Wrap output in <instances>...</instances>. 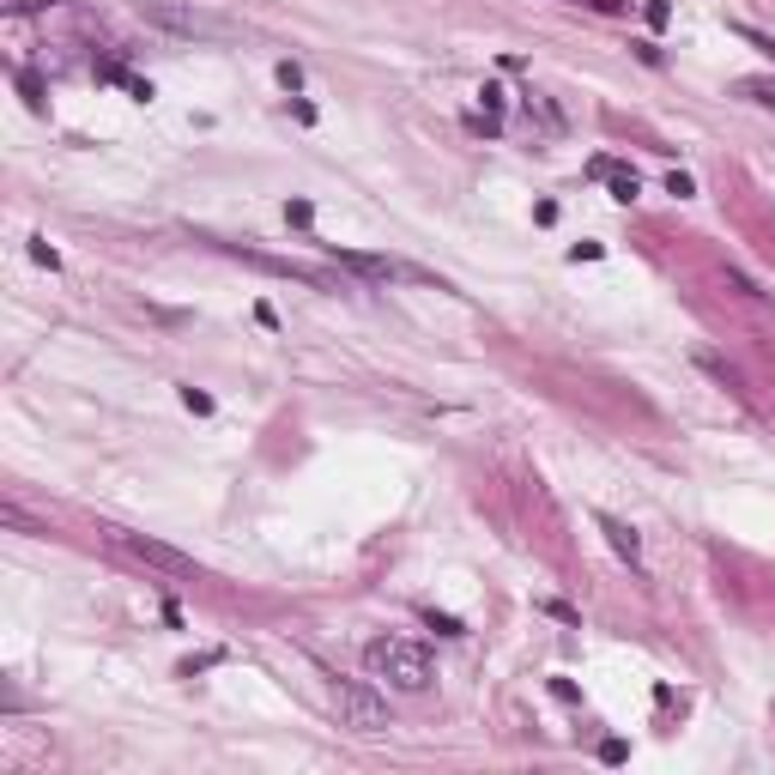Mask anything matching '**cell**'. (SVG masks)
<instances>
[{"mask_svg": "<svg viewBox=\"0 0 775 775\" xmlns=\"http://www.w3.org/2000/svg\"><path fill=\"white\" fill-rule=\"evenodd\" d=\"M588 7H600V13H624L630 0H588Z\"/></svg>", "mask_w": 775, "mask_h": 775, "instance_id": "11", "label": "cell"}, {"mask_svg": "<svg viewBox=\"0 0 775 775\" xmlns=\"http://www.w3.org/2000/svg\"><path fill=\"white\" fill-rule=\"evenodd\" d=\"M600 533L612 540V552H618V557H630V564H636V552H642V545H636V533H630L624 521H618V516H600Z\"/></svg>", "mask_w": 775, "mask_h": 775, "instance_id": "8", "label": "cell"}, {"mask_svg": "<svg viewBox=\"0 0 775 775\" xmlns=\"http://www.w3.org/2000/svg\"><path fill=\"white\" fill-rule=\"evenodd\" d=\"M733 98H745V103H757V110H770V115H775V79H763V74L733 79Z\"/></svg>", "mask_w": 775, "mask_h": 775, "instance_id": "6", "label": "cell"}, {"mask_svg": "<svg viewBox=\"0 0 775 775\" xmlns=\"http://www.w3.org/2000/svg\"><path fill=\"white\" fill-rule=\"evenodd\" d=\"M340 267L364 273V279H400L407 267H395V261H381V255H340Z\"/></svg>", "mask_w": 775, "mask_h": 775, "instance_id": "7", "label": "cell"}, {"mask_svg": "<svg viewBox=\"0 0 775 775\" xmlns=\"http://www.w3.org/2000/svg\"><path fill=\"white\" fill-rule=\"evenodd\" d=\"M649 19H654V25H666V19H673V7H666V0H649Z\"/></svg>", "mask_w": 775, "mask_h": 775, "instance_id": "10", "label": "cell"}, {"mask_svg": "<svg viewBox=\"0 0 775 775\" xmlns=\"http://www.w3.org/2000/svg\"><path fill=\"white\" fill-rule=\"evenodd\" d=\"M424 624H431L436 636H467V630H461V618H449V612H424Z\"/></svg>", "mask_w": 775, "mask_h": 775, "instance_id": "9", "label": "cell"}, {"mask_svg": "<svg viewBox=\"0 0 775 775\" xmlns=\"http://www.w3.org/2000/svg\"><path fill=\"white\" fill-rule=\"evenodd\" d=\"M588 176H600V182L612 188V200H636V195H642L636 170H624V164H612V158H594V164H588Z\"/></svg>", "mask_w": 775, "mask_h": 775, "instance_id": "4", "label": "cell"}, {"mask_svg": "<svg viewBox=\"0 0 775 775\" xmlns=\"http://www.w3.org/2000/svg\"><path fill=\"white\" fill-rule=\"evenodd\" d=\"M364 666H369V678H381L388 690H431V678H436V661H431V649L424 642H412V636H376L364 649Z\"/></svg>", "mask_w": 775, "mask_h": 775, "instance_id": "1", "label": "cell"}, {"mask_svg": "<svg viewBox=\"0 0 775 775\" xmlns=\"http://www.w3.org/2000/svg\"><path fill=\"white\" fill-rule=\"evenodd\" d=\"M333 709H340V727H352V733H381L388 727V697L357 685V678L333 685Z\"/></svg>", "mask_w": 775, "mask_h": 775, "instance_id": "3", "label": "cell"}, {"mask_svg": "<svg viewBox=\"0 0 775 775\" xmlns=\"http://www.w3.org/2000/svg\"><path fill=\"white\" fill-rule=\"evenodd\" d=\"M103 540L115 545V552H128L134 564H146V569H158V576H176V582H195L200 576V564L188 552H176V545H164V540H152V533H134V528H103Z\"/></svg>", "mask_w": 775, "mask_h": 775, "instance_id": "2", "label": "cell"}, {"mask_svg": "<svg viewBox=\"0 0 775 775\" xmlns=\"http://www.w3.org/2000/svg\"><path fill=\"white\" fill-rule=\"evenodd\" d=\"M158 25H170V31H219V19H200V13H182V7H146Z\"/></svg>", "mask_w": 775, "mask_h": 775, "instance_id": "5", "label": "cell"}]
</instances>
